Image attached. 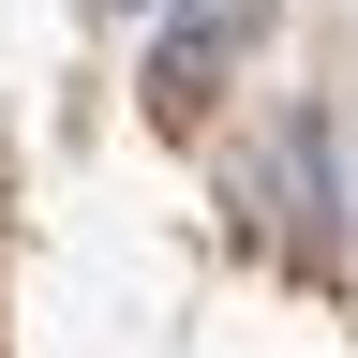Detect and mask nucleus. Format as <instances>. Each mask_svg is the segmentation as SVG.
Returning <instances> with one entry per match:
<instances>
[{
	"instance_id": "obj_1",
	"label": "nucleus",
	"mask_w": 358,
	"mask_h": 358,
	"mask_svg": "<svg viewBox=\"0 0 358 358\" xmlns=\"http://www.w3.org/2000/svg\"><path fill=\"white\" fill-rule=\"evenodd\" d=\"M239 45H254V0H164V30H150V90H164V105H209Z\"/></svg>"
},
{
	"instance_id": "obj_2",
	"label": "nucleus",
	"mask_w": 358,
	"mask_h": 358,
	"mask_svg": "<svg viewBox=\"0 0 358 358\" xmlns=\"http://www.w3.org/2000/svg\"><path fill=\"white\" fill-rule=\"evenodd\" d=\"M90 15H150V0H90Z\"/></svg>"
}]
</instances>
